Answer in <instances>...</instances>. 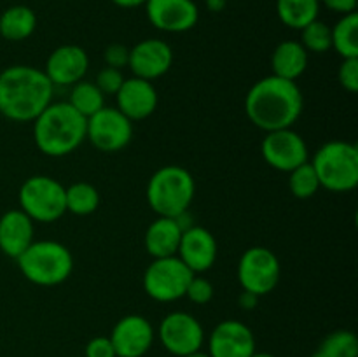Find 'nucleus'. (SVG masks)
Instances as JSON below:
<instances>
[{"label": "nucleus", "mask_w": 358, "mask_h": 357, "mask_svg": "<svg viewBox=\"0 0 358 357\" xmlns=\"http://www.w3.org/2000/svg\"><path fill=\"white\" fill-rule=\"evenodd\" d=\"M289 188L290 192L299 200H308L317 195V191L320 189V182H318L315 168L310 161L289 172Z\"/></svg>", "instance_id": "obj_29"}, {"label": "nucleus", "mask_w": 358, "mask_h": 357, "mask_svg": "<svg viewBox=\"0 0 358 357\" xmlns=\"http://www.w3.org/2000/svg\"><path fill=\"white\" fill-rule=\"evenodd\" d=\"M117 108L131 122L142 121L156 112L159 97L150 80L140 79V77H129L124 79L122 86L115 93Z\"/></svg>", "instance_id": "obj_19"}, {"label": "nucleus", "mask_w": 358, "mask_h": 357, "mask_svg": "<svg viewBox=\"0 0 358 357\" xmlns=\"http://www.w3.org/2000/svg\"><path fill=\"white\" fill-rule=\"evenodd\" d=\"M69 104L84 118H91L100 108L105 107V94L98 90V86L90 80H79L70 90Z\"/></svg>", "instance_id": "obj_27"}, {"label": "nucleus", "mask_w": 358, "mask_h": 357, "mask_svg": "<svg viewBox=\"0 0 358 357\" xmlns=\"http://www.w3.org/2000/svg\"><path fill=\"white\" fill-rule=\"evenodd\" d=\"M184 357H210V356L206 352H203V350H198V352H192V354H189V356H184Z\"/></svg>", "instance_id": "obj_40"}, {"label": "nucleus", "mask_w": 358, "mask_h": 357, "mask_svg": "<svg viewBox=\"0 0 358 357\" xmlns=\"http://www.w3.org/2000/svg\"><path fill=\"white\" fill-rule=\"evenodd\" d=\"M55 84L44 70L13 65L0 72V114L14 122L35 121L52 102Z\"/></svg>", "instance_id": "obj_2"}, {"label": "nucleus", "mask_w": 358, "mask_h": 357, "mask_svg": "<svg viewBox=\"0 0 358 357\" xmlns=\"http://www.w3.org/2000/svg\"><path fill=\"white\" fill-rule=\"evenodd\" d=\"M145 2L147 0H112V4L122 7V9H135V7L145 6Z\"/></svg>", "instance_id": "obj_38"}, {"label": "nucleus", "mask_w": 358, "mask_h": 357, "mask_svg": "<svg viewBox=\"0 0 358 357\" xmlns=\"http://www.w3.org/2000/svg\"><path fill=\"white\" fill-rule=\"evenodd\" d=\"M37 28V14L28 6H10L0 14V35L6 41L21 42Z\"/></svg>", "instance_id": "obj_23"}, {"label": "nucleus", "mask_w": 358, "mask_h": 357, "mask_svg": "<svg viewBox=\"0 0 358 357\" xmlns=\"http://www.w3.org/2000/svg\"><path fill=\"white\" fill-rule=\"evenodd\" d=\"M320 4H324L327 9L334 10V13L341 14V16L357 13V0H320Z\"/></svg>", "instance_id": "obj_36"}, {"label": "nucleus", "mask_w": 358, "mask_h": 357, "mask_svg": "<svg viewBox=\"0 0 358 357\" xmlns=\"http://www.w3.org/2000/svg\"><path fill=\"white\" fill-rule=\"evenodd\" d=\"M332 49L345 58H358V14L350 13L331 28Z\"/></svg>", "instance_id": "obj_25"}, {"label": "nucleus", "mask_w": 358, "mask_h": 357, "mask_svg": "<svg viewBox=\"0 0 358 357\" xmlns=\"http://www.w3.org/2000/svg\"><path fill=\"white\" fill-rule=\"evenodd\" d=\"M252 357H275V356H273V354H268V352H261V354L255 352Z\"/></svg>", "instance_id": "obj_41"}, {"label": "nucleus", "mask_w": 358, "mask_h": 357, "mask_svg": "<svg viewBox=\"0 0 358 357\" xmlns=\"http://www.w3.org/2000/svg\"><path fill=\"white\" fill-rule=\"evenodd\" d=\"M320 188L331 192H348L358 186V147L345 140L324 144L311 161Z\"/></svg>", "instance_id": "obj_6"}, {"label": "nucleus", "mask_w": 358, "mask_h": 357, "mask_svg": "<svg viewBox=\"0 0 358 357\" xmlns=\"http://www.w3.org/2000/svg\"><path fill=\"white\" fill-rule=\"evenodd\" d=\"M173 65V49L161 38H145L129 49L128 69L133 76L152 83Z\"/></svg>", "instance_id": "obj_15"}, {"label": "nucleus", "mask_w": 358, "mask_h": 357, "mask_svg": "<svg viewBox=\"0 0 358 357\" xmlns=\"http://www.w3.org/2000/svg\"><path fill=\"white\" fill-rule=\"evenodd\" d=\"M20 209L34 223H55L65 216V186L49 175H34L20 188Z\"/></svg>", "instance_id": "obj_7"}, {"label": "nucleus", "mask_w": 358, "mask_h": 357, "mask_svg": "<svg viewBox=\"0 0 358 357\" xmlns=\"http://www.w3.org/2000/svg\"><path fill=\"white\" fill-rule=\"evenodd\" d=\"M145 10L152 27L166 34H184L199 20L194 0H147Z\"/></svg>", "instance_id": "obj_14"}, {"label": "nucleus", "mask_w": 358, "mask_h": 357, "mask_svg": "<svg viewBox=\"0 0 358 357\" xmlns=\"http://www.w3.org/2000/svg\"><path fill=\"white\" fill-rule=\"evenodd\" d=\"M110 342L117 357H143L152 346L156 331L143 315H126L115 322Z\"/></svg>", "instance_id": "obj_13"}, {"label": "nucleus", "mask_w": 358, "mask_h": 357, "mask_svg": "<svg viewBox=\"0 0 358 357\" xmlns=\"http://www.w3.org/2000/svg\"><path fill=\"white\" fill-rule=\"evenodd\" d=\"M87 119L69 102H51L34 121V140L42 154L63 158L86 140Z\"/></svg>", "instance_id": "obj_3"}, {"label": "nucleus", "mask_w": 358, "mask_h": 357, "mask_svg": "<svg viewBox=\"0 0 358 357\" xmlns=\"http://www.w3.org/2000/svg\"><path fill=\"white\" fill-rule=\"evenodd\" d=\"M16 261L24 279L42 287L59 286L73 272L72 252L55 240H34Z\"/></svg>", "instance_id": "obj_5"}, {"label": "nucleus", "mask_w": 358, "mask_h": 357, "mask_svg": "<svg viewBox=\"0 0 358 357\" xmlns=\"http://www.w3.org/2000/svg\"><path fill=\"white\" fill-rule=\"evenodd\" d=\"M227 2H229V0H227Z\"/></svg>", "instance_id": "obj_42"}, {"label": "nucleus", "mask_w": 358, "mask_h": 357, "mask_svg": "<svg viewBox=\"0 0 358 357\" xmlns=\"http://www.w3.org/2000/svg\"><path fill=\"white\" fill-rule=\"evenodd\" d=\"M34 220L21 209L7 210L0 217V251L17 259L34 241Z\"/></svg>", "instance_id": "obj_20"}, {"label": "nucleus", "mask_w": 358, "mask_h": 357, "mask_svg": "<svg viewBox=\"0 0 358 357\" xmlns=\"http://www.w3.org/2000/svg\"><path fill=\"white\" fill-rule=\"evenodd\" d=\"M185 298L192 301L194 304H206L212 301L213 298V286L208 279L205 276L194 275L189 282L187 290H185Z\"/></svg>", "instance_id": "obj_32"}, {"label": "nucleus", "mask_w": 358, "mask_h": 357, "mask_svg": "<svg viewBox=\"0 0 358 357\" xmlns=\"http://www.w3.org/2000/svg\"><path fill=\"white\" fill-rule=\"evenodd\" d=\"M133 139V122L117 107H107L87 118L86 140L101 153H119Z\"/></svg>", "instance_id": "obj_10"}, {"label": "nucleus", "mask_w": 358, "mask_h": 357, "mask_svg": "<svg viewBox=\"0 0 358 357\" xmlns=\"http://www.w3.org/2000/svg\"><path fill=\"white\" fill-rule=\"evenodd\" d=\"M304 108L303 91L296 80L268 76L257 80L245 97V112L262 132L292 128Z\"/></svg>", "instance_id": "obj_1"}, {"label": "nucleus", "mask_w": 358, "mask_h": 357, "mask_svg": "<svg viewBox=\"0 0 358 357\" xmlns=\"http://www.w3.org/2000/svg\"><path fill=\"white\" fill-rule=\"evenodd\" d=\"M210 357H252L255 354V338L252 329L240 321L219 322L210 332Z\"/></svg>", "instance_id": "obj_16"}, {"label": "nucleus", "mask_w": 358, "mask_h": 357, "mask_svg": "<svg viewBox=\"0 0 358 357\" xmlns=\"http://www.w3.org/2000/svg\"><path fill=\"white\" fill-rule=\"evenodd\" d=\"M261 153L269 167L278 172H287V174L308 161L306 142L292 128L266 133L261 144Z\"/></svg>", "instance_id": "obj_12"}, {"label": "nucleus", "mask_w": 358, "mask_h": 357, "mask_svg": "<svg viewBox=\"0 0 358 357\" xmlns=\"http://www.w3.org/2000/svg\"><path fill=\"white\" fill-rule=\"evenodd\" d=\"M257 301L259 296L257 294L250 293V290H241L240 298H238V304H240V308H243V310H254V308L257 307Z\"/></svg>", "instance_id": "obj_37"}, {"label": "nucleus", "mask_w": 358, "mask_h": 357, "mask_svg": "<svg viewBox=\"0 0 358 357\" xmlns=\"http://www.w3.org/2000/svg\"><path fill=\"white\" fill-rule=\"evenodd\" d=\"M317 352L322 357H358V338L353 331L338 329L325 336Z\"/></svg>", "instance_id": "obj_28"}, {"label": "nucleus", "mask_w": 358, "mask_h": 357, "mask_svg": "<svg viewBox=\"0 0 358 357\" xmlns=\"http://www.w3.org/2000/svg\"><path fill=\"white\" fill-rule=\"evenodd\" d=\"M84 357H117L108 336H94L84 349Z\"/></svg>", "instance_id": "obj_35"}, {"label": "nucleus", "mask_w": 358, "mask_h": 357, "mask_svg": "<svg viewBox=\"0 0 358 357\" xmlns=\"http://www.w3.org/2000/svg\"><path fill=\"white\" fill-rule=\"evenodd\" d=\"M161 343L170 354L177 357L189 356L201 350L205 343V331L194 315L187 312H171L159 324Z\"/></svg>", "instance_id": "obj_11"}, {"label": "nucleus", "mask_w": 358, "mask_h": 357, "mask_svg": "<svg viewBox=\"0 0 358 357\" xmlns=\"http://www.w3.org/2000/svg\"><path fill=\"white\" fill-rule=\"evenodd\" d=\"M180 238L182 227L178 226L177 219L159 216L147 227L143 244H145L147 254L152 255V259L170 258V255H177Z\"/></svg>", "instance_id": "obj_21"}, {"label": "nucleus", "mask_w": 358, "mask_h": 357, "mask_svg": "<svg viewBox=\"0 0 358 357\" xmlns=\"http://www.w3.org/2000/svg\"><path fill=\"white\" fill-rule=\"evenodd\" d=\"M217 254H219L217 240L206 227L191 226L185 231H182L177 258L194 275L196 273L208 272L215 265Z\"/></svg>", "instance_id": "obj_17"}, {"label": "nucleus", "mask_w": 358, "mask_h": 357, "mask_svg": "<svg viewBox=\"0 0 358 357\" xmlns=\"http://www.w3.org/2000/svg\"><path fill=\"white\" fill-rule=\"evenodd\" d=\"M66 212L73 216H90L100 205V192L90 182H73L65 188Z\"/></svg>", "instance_id": "obj_26"}, {"label": "nucleus", "mask_w": 358, "mask_h": 357, "mask_svg": "<svg viewBox=\"0 0 358 357\" xmlns=\"http://www.w3.org/2000/svg\"><path fill=\"white\" fill-rule=\"evenodd\" d=\"M338 80L348 93L358 91V58H345L338 69Z\"/></svg>", "instance_id": "obj_33"}, {"label": "nucleus", "mask_w": 358, "mask_h": 357, "mask_svg": "<svg viewBox=\"0 0 358 357\" xmlns=\"http://www.w3.org/2000/svg\"><path fill=\"white\" fill-rule=\"evenodd\" d=\"M126 77L122 76V70L112 69V66H103L100 72L96 74V79H94V84L98 86V90L107 97V94H114L119 91V88L122 86Z\"/></svg>", "instance_id": "obj_31"}, {"label": "nucleus", "mask_w": 358, "mask_h": 357, "mask_svg": "<svg viewBox=\"0 0 358 357\" xmlns=\"http://www.w3.org/2000/svg\"><path fill=\"white\" fill-rule=\"evenodd\" d=\"M273 76L297 80L308 69V51L299 41H283L271 55Z\"/></svg>", "instance_id": "obj_22"}, {"label": "nucleus", "mask_w": 358, "mask_h": 357, "mask_svg": "<svg viewBox=\"0 0 358 357\" xmlns=\"http://www.w3.org/2000/svg\"><path fill=\"white\" fill-rule=\"evenodd\" d=\"M103 59L107 66L122 70V66H128L129 49L124 44H108L103 51Z\"/></svg>", "instance_id": "obj_34"}, {"label": "nucleus", "mask_w": 358, "mask_h": 357, "mask_svg": "<svg viewBox=\"0 0 358 357\" xmlns=\"http://www.w3.org/2000/svg\"><path fill=\"white\" fill-rule=\"evenodd\" d=\"M301 31V44L306 49L308 55L315 52V55H324L329 49H332V34L331 27L320 20L311 21L310 24L303 28Z\"/></svg>", "instance_id": "obj_30"}, {"label": "nucleus", "mask_w": 358, "mask_h": 357, "mask_svg": "<svg viewBox=\"0 0 358 357\" xmlns=\"http://www.w3.org/2000/svg\"><path fill=\"white\" fill-rule=\"evenodd\" d=\"M90 56L80 46L65 44L56 48L45 62L44 74L55 86H73L84 79Z\"/></svg>", "instance_id": "obj_18"}, {"label": "nucleus", "mask_w": 358, "mask_h": 357, "mask_svg": "<svg viewBox=\"0 0 358 357\" xmlns=\"http://www.w3.org/2000/svg\"><path fill=\"white\" fill-rule=\"evenodd\" d=\"M194 273L177 258L152 259L143 273V290L159 303H171L185 296L189 282Z\"/></svg>", "instance_id": "obj_8"}, {"label": "nucleus", "mask_w": 358, "mask_h": 357, "mask_svg": "<svg viewBox=\"0 0 358 357\" xmlns=\"http://www.w3.org/2000/svg\"><path fill=\"white\" fill-rule=\"evenodd\" d=\"M227 6V0H206V9L212 13H222Z\"/></svg>", "instance_id": "obj_39"}, {"label": "nucleus", "mask_w": 358, "mask_h": 357, "mask_svg": "<svg viewBox=\"0 0 358 357\" xmlns=\"http://www.w3.org/2000/svg\"><path fill=\"white\" fill-rule=\"evenodd\" d=\"M276 14L285 27L303 30L311 21L318 20L320 0H276Z\"/></svg>", "instance_id": "obj_24"}, {"label": "nucleus", "mask_w": 358, "mask_h": 357, "mask_svg": "<svg viewBox=\"0 0 358 357\" xmlns=\"http://www.w3.org/2000/svg\"><path fill=\"white\" fill-rule=\"evenodd\" d=\"M280 266L275 252L268 247H250L243 252L238 262V280L243 290L259 298L273 293L280 282Z\"/></svg>", "instance_id": "obj_9"}, {"label": "nucleus", "mask_w": 358, "mask_h": 357, "mask_svg": "<svg viewBox=\"0 0 358 357\" xmlns=\"http://www.w3.org/2000/svg\"><path fill=\"white\" fill-rule=\"evenodd\" d=\"M196 195L194 177L180 164H166L152 174L147 184V202L161 217H178L187 212Z\"/></svg>", "instance_id": "obj_4"}]
</instances>
